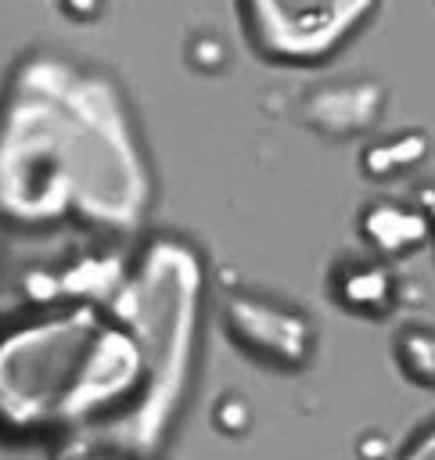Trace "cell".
Wrapping results in <instances>:
<instances>
[{"mask_svg":"<svg viewBox=\"0 0 435 460\" xmlns=\"http://www.w3.org/2000/svg\"><path fill=\"white\" fill-rule=\"evenodd\" d=\"M370 0H248L255 36L291 58L327 50Z\"/></svg>","mask_w":435,"mask_h":460,"instance_id":"cell-1","label":"cell"}]
</instances>
